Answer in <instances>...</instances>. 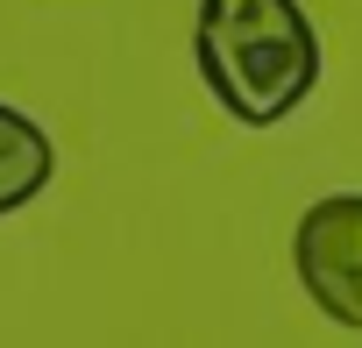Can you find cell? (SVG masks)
Segmentation results:
<instances>
[{
    "label": "cell",
    "mask_w": 362,
    "mask_h": 348,
    "mask_svg": "<svg viewBox=\"0 0 362 348\" xmlns=\"http://www.w3.org/2000/svg\"><path fill=\"white\" fill-rule=\"evenodd\" d=\"M192 64L228 121L284 128L313 100L327 50H320V29L298 0H199Z\"/></svg>",
    "instance_id": "obj_1"
},
{
    "label": "cell",
    "mask_w": 362,
    "mask_h": 348,
    "mask_svg": "<svg viewBox=\"0 0 362 348\" xmlns=\"http://www.w3.org/2000/svg\"><path fill=\"white\" fill-rule=\"evenodd\" d=\"M291 270L341 334H362V192H327L298 214Z\"/></svg>",
    "instance_id": "obj_2"
},
{
    "label": "cell",
    "mask_w": 362,
    "mask_h": 348,
    "mask_svg": "<svg viewBox=\"0 0 362 348\" xmlns=\"http://www.w3.org/2000/svg\"><path fill=\"white\" fill-rule=\"evenodd\" d=\"M50 178H57V142H50V128H43L36 114H22V107L0 100V221L22 214L29 199H43Z\"/></svg>",
    "instance_id": "obj_3"
}]
</instances>
